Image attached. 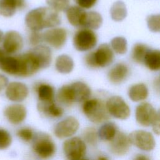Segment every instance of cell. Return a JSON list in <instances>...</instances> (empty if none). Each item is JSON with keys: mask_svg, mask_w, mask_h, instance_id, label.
Wrapping results in <instances>:
<instances>
[{"mask_svg": "<svg viewBox=\"0 0 160 160\" xmlns=\"http://www.w3.org/2000/svg\"><path fill=\"white\" fill-rule=\"evenodd\" d=\"M158 114H159V111H157L149 102H142L136 108V121L139 125L144 127L151 125Z\"/></svg>", "mask_w": 160, "mask_h": 160, "instance_id": "obj_9", "label": "cell"}, {"mask_svg": "<svg viewBox=\"0 0 160 160\" xmlns=\"http://www.w3.org/2000/svg\"><path fill=\"white\" fill-rule=\"evenodd\" d=\"M149 49L150 48L143 43L138 42L135 44L132 50V59L137 63L143 64L145 56Z\"/></svg>", "mask_w": 160, "mask_h": 160, "instance_id": "obj_31", "label": "cell"}, {"mask_svg": "<svg viewBox=\"0 0 160 160\" xmlns=\"http://www.w3.org/2000/svg\"><path fill=\"white\" fill-rule=\"evenodd\" d=\"M58 101L66 106H70L74 102L73 94L70 84L62 86L58 91L56 94Z\"/></svg>", "mask_w": 160, "mask_h": 160, "instance_id": "obj_29", "label": "cell"}, {"mask_svg": "<svg viewBox=\"0 0 160 160\" xmlns=\"http://www.w3.org/2000/svg\"><path fill=\"white\" fill-rule=\"evenodd\" d=\"M131 143L128 136L122 131H118L114 137L109 141L110 151L117 156H123L129 150Z\"/></svg>", "mask_w": 160, "mask_h": 160, "instance_id": "obj_14", "label": "cell"}, {"mask_svg": "<svg viewBox=\"0 0 160 160\" xmlns=\"http://www.w3.org/2000/svg\"><path fill=\"white\" fill-rule=\"evenodd\" d=\"M12 142L10 133L6 129L0 128V150L8 148Z\"/></svg>", "mask_w": 160, "mask_h": 160, "instance_id": "obj_36", "label": "cell"}, {"mask_svg": "<svg viewBox=\"0 0 160 160\" xmlns=\"http://www.w3.org/2000/svg\"><path fill=\"white\" fill-rule=\"evenodd\" d=\"M0 69L8 74L19 77L21 65L19 56H4L0 61Z\"/></svg>", "mask_w": 160, "mask_h": 160, "instance_id": "obj_16", "label": "cell"}, {"mask_svg": "<svg viewBox=\"0 0 160 160\" xmlns=\"http://www.w3.org/2000/svg\"><path fill=\"white\" fill-rule=\"evenodd\" d=\"M84 140L91 145H94L96 144L98 140V133L94 128H86L82 133Z\"/></svg>", "mask_w": 160, "mask_h": 160, "instance_id": "obj_35", "label": "cell"}, {"mask_svg": "<svg viewBox=\"0 0 160 160\" xmlns=\"http://www.w3.org/2000/svg\"><path fill=\"white\" fill-rule=\"evenodd\" d=\"M85 63L90 68H105L109 66L114 60V52L106 43L101 44L94 51L85 56Z\"/></svg>", "mask_w": 160, "mask_h": 160, "instance_id": "obj_2", "label": "cell"}, {"mask_svg": "<svg viewBox=\"0 0 160 160\" xmlns=\"http://www.w3.org/2000/svg\"><path fill=\"white\" fill-rule=\"evenodd\" d=\"M102 24V16L98 12H86L82 22V28L91 30L99 29Z\"/></svg>", "mask_w": 160, "mask_h": 160, "instance_id": "obj_24", "label": "cell"}, {"mask_svg": "<svg viewBox=\"0 0 160 160\" xmlns=\"http://www.w3.org/2000/svg\"><path fill=\"white\" fill-rule=\"evenodd\" d=\"M56 70L62 74H69L74 68L72 59L67 54H61L58 56L55 62Z\"/></svg>", "mask_w": 160, "mask_h": 160, "instance_id": "obj_25", "label": "cell"}, {"mask_svg": "<svg viewBox=\"0 0 160 160\" xmlns=\"http://www.w3.org/2000/svg\"><path fill=\"white\" fill-rule=\"evenodd\" d=\"M132 160H151V158L147 155L139 154L134 156Z\"/></svg>", "mask_w": 160, "mask_h": 160, "instance_id": "obj_42", "label": "cell"}, {"mask_svg": "<svg viewBox=\"0 0 160 160\" xmlns=\"http://www.w3.org/2000/svg\"><path fill=\"white\" fill-rule=\"evenodd\" d=\"M143 64L151 71L160 69V51L158 49H149L145 56Z\"/></svg>", "mask_w": 160, "mask_h": 160, "instance_id": "obj_26", "label": "cell"}, {"mask_svg": "<svg viewBox=\"0 0 160 160\" xmlns=\"http://www.w3.org/2000/svg\"><path fill=\"white\" fill-rule=\"evenodd\" d=\"M147 24L149 29L154 32H159L160 31V16L159 14H151L148 16Z\"/></svg>", "mask_w": 160, "mask_h": 160, "instance_id": "obj_34", "label": "cell"}, {"mask_svg": "<svg viewBox=\"0 0 160 160\" xmlns=\"http://www.w3.org/2000/svg\"><path fill=\"white\" fill-rule=\"evenodd\" d=\"M4 114L9 122L16 125L24 121L26 118L27 111L22 104H13L6 108Z\"/></svg>", "mask_w": 160, "mask_h": 160, "instance_id": "obj_15", "label": "cell"}, {"mask_svg": "<svg viewBox=\"0 0 160 160\" xmlns=\"http://www.w3.org/2000/svg\"><path fill=\"white\" fill-rule=\"evenodd\" d=\"M25 23L31 31L56 28L61 23L58 12L49 7H39L29 11L26 15Z\"/></svg>", "mask_w": 160, "mask_h": 160, "instance_id": "obj_1", "label": "cell"}, {"mask_svg": "<svg viewBox=\"0 0 160 160\" xmlns=\"http://www.w3.org/2000/svg\"><path fill=\"white\" fill-rule=\"evenodd\" d=\"M79 126V121L76 118L68 116L56 124L54 134L59 139L69 138L77 132Z\"/></svg>", "mask_w": 160, "mask_h": 160, "instance_id": "obj_10", "label": "cell"}, {"mask_svg": "<svg viewBox=\"0 0 160 160\" xmlns=\"http://www.w3.org/2000/svg\"><path fill=\"white\" fill-rule=\"evenodd\" d=\"M128 94L131 100L134 102H139L148 98L149 91L145 84L137 83L129 87Z\"/></svg>", "mask_w": 160, "mask_h": 160, "instance_id": "obj_23", "label": "cell"}, {"mask_svg": "<svg viewBox=\"0 0 160 160\" xmlns=\"http://www.w3.org/2000/svg\"><path fill=\"white\" fill-rule=\"evenodd\" d=\"M25 0H0V14L4 17H11L17 9L25 7Z\"/></svg>", "mask_w": 160, "mask_h": 160, "instance_id": "obj_20", "label": "cell"}, {"mask_svg": "<svg viewBox=\"0 0 160 160\" xmlns=\"http://www.w3.org/2000/svg\"><path fill=\"white\" fill-rule=\"evenodd\" d=\"M32 148L34 154L42 159L51 158L54 155L56 150V144L51 138L44 132L34 135Z\"/></svg>", "mask_w": 160, "mask_h": 160, "instance_id": "obj_4", "label": "cell"}, {"mask_svg": "<svg viewBox=\"0 0 160 160\" xmlns=\"http://www.w3.org/2000/svg\"><path fill=\"white\" fill-rule=\"evenodd\" d=\"M43 41L55 49L64 46L67 39V31L62 28H52L42 34Z\"/></svg>", "mask_w": 160, "mask_h": 160, "instance_id": "obj_12", "label": "cell"}, {"mask_svg": "<svg viewBox=\"0 0 160 160\" xmlns=\"http://www.w3.org/2000/svg\"><path fill=\"white\" fill-rule=\"evenodd\" d=\"M31 50L38 59L41 69L49 66L52 59V53L48 46L39 44L34 47Z\"/></svg>", "mask_w": 160, "mask_h": 160, "instance_id": "obj_21", "label": "cell"}, {"mask_svg": "<svg viewBox=\"0 0 160 160\" xmlns=\"http://www.w3.org/2000/svg\"><path fill=\"white\" fill-rule=\"evenodd\" d=\"M42 41V34L39 32V31H32L31 32L29 37V41L32 46L34 47L38 46Z\"/></svg>", "mask_w": 160, "mask_h": 160, "instance_id": "obj_38", "label": "cell"}, {"mask_svg": "<svg viewBox=\"0 0 160 160\" xmlns=\"http://www.w3.org/2000/svg\"><path fill=\"white\" fill-rule=\"evenodd\" d=\"M29 89L28 86L21 82L13 81L9 82L5 88L6 98L13 102H21L28 96Z\"/></svg>", "mask_w": 160, "mask_h": 160, "instance_id": "obj_13", "label": "cell"}, {"mask_svg": "<svg viewBox=\"0 0 160 160\" xmlns=\"http://www.w3.org/2000/svg\"><path fill=\"white\" fill-rule=\"evenodd\" d=\"M74 102H84L88 99L91 94L90 88L84 82L76 81L70 84Z\"/></svg>", "mask_w": 160, "mask_h": 160, "instance_id": "obj_19", "label": "cell"}, {"mask_svg": "<svg viewBox=\"0 0 160 160\" xmlns=\"http://www.w3.org/2000/svg\"><path fill=\"white\" fill-rule=\"evenodd\" d=\"M3 32L1 30H0V42L2 41V38H3Z\"/></svg>", "mask_w": 160, "mask_h": 160, "instance_id": "obj_45", "label": "cell"}, {"mask_svg": "<svg viewBox=\"0 0 160 160\" xmlns=\"http://www.w3.org/2000/svg\"><path fill=\"white\" fill-rule=\"evenodd\" d=\"M81 160H83V159H81Z\"/></svg>", "mask_w": 160, "mask_h": 160, "instance_id": "obj_46", "label": "cell"}, {"mask_svg": "<svg viewBox=\"0 0 160 160\" xmlns=\"http://www.w3.org/2000/svg\"><path fill=\"white\" fill-rule=\"evenodd\" d=\"M6 53L4 52V51H3V49L1 48H0V61L1 60V59L4 56H6Z\"/></svg>", "mask_w": 160, "mask_h": 160, "instance_id": "obj_44", "label": "cell"}, {"mask_svg": "<svg viewBox=\"0 0 160 160\" xmlns=\"http://www.w3.org/2000/svg\"><path fill=\"white\" fill-rule=\"evenodd\" d=\"M118 129L116 124L108 122L102 125L99 129L98 133V137L104 141H110L116 135Z\"/></svg>", "mask_w": 160, "mask_h": 160, "instance_id": "obj_27", "label": "cell"}, {"mask_svg": "<svg viewBox=\"0 0 160 160\" xmlns=\"http://www.w3.org/2000/svg\"><path fill=\"white\" fill-rule=\"evenodd\" d=\"M62 148L68 160H81L86 151L85 142L79 137H72L66 140Z\"/></svg>", "mask_w": 160, "mask_h": 160, "instance_id": "obj_6", "label": "cell"}, {"mask_svg": "<svg viewBox=\"0 0 160 160\" xmlns=\"http://www.w3.org/2000/svg\"><path fill=\"white\" fill-rule=\"evenodd\" d=\"M49 8L59 12L65 11L69 7V0H46Z\"/></svg>", "mask_w": 160, "mask_h": 160, "instance_id": "obj_33", "label": "cell"}, {"mask_svg": "<svg viewBox=\"0 0 160 160\" xmlns=\"http://www.w3.org/2000/svg\"><path fill=\"white\" fill-rule=\"evenodd\" d=\"M82 111L87 118L93 123H101L109 119L105 103L97 98L88 99L83 102Z\"/></svg>", "mask_w": 160, "mask_h": 160, "instance_id": "obj_3", "label": "cell"}, {"mask_svg": "<svg viewBox=\"0 0 160 160\" xmlns=\"http://www.w3.org/2000/svg\"><path fill=\"white\" fill-rule=\"evenodd\" d=\"M110 14L112 20L115 21H121L127 16V9L126 4L122 1L115 2L111 6Z\"/></svg>", "mask_w": 160, "mask_h": 160, "instance_id": "obj_30", "label": "cell"}, {"mask_svg": "<svg viewBox=\"0 0 160 160\" xmlns=\"http://www.w3.org/2000/svg\"><path fill=\"white\" fill-rule=\"evenodd\" d=\"M111 48L116 54H124L128 50L127 40L122 36L115 37L111 41Z\"/></svg>", "mask_w": 160, "mask_h": 160, "instance_id": "obj_32", "label": "cell"}, {"mask_svg": "<svg viewBox=\"0 0 160 160\" xmlns=\"http://www.w3.org/2000/svg\"><path fill=\"white\" fill-rule=\"evenodd\" d=\"M37 108L41 115L49 118L61 117L64 113L62 107L56 104L54 101H38Z\"/></svg>", "mask_w": 160, "mask_h": 160, "instance_id": "obj_17", "label": "cell"}, {"mask_svg": "<svg viewBox=\"0 0 160 160\" xmlns=\"http://www.w3.org/2000/svg\"><path fill=\"white\" fill-rule=\"evenodd\" d=\"M159 114L158 115V116L156 118V119H154V121H153V122L152 123V130L153 131L157 134L159 135V131H160V128H159Z\"/></svg>", "mask_w": 160, "mask_h": 160, "instance_id": "obj_40", "label": "cell"}, {"mask_svg": "<svg viewBox=\"0 0 160 160\" xmlns=\"http://www.w3.org/2000/svg\"><path fill=\"white\" fill-rule=\"evenodd\" d=\"M36 91L38 97V101H54V89L49 84L40 83L36 87Z\"/></svg>", "mask_w": 160, "mask_h": 160, "instance_id": "obj_28", "label": "cell"}, {"mask_svg": "<svg viewBox=\"0 0 160 160\" xmlns=\"http://www.w3.org/2000/svg\"><path fill=\"white\" fill-rule=\"evenodd\" d=\"M128 138L131 144H133L143 151H151L154 148L156 145L153 135L147 131H133L128 135Z\"/></svg>", "mask_w": 160, "mask_h": 160, "instance_id": "obj_8", "label": "cell"}, {"mask_svg": "<svg viewBox=\"0 0 160 160\" xmlns=\"http://www.w3.org/2000/svg\"><path fill=\"white\" fill-rule=\"evenodd\" d=\"M16 134L21 140L24 142H29L32 141L35 135L33 131L28 127L20 128L17 131Z\"/></svg>", "mask_w": 160, "mask_h": 160, "instance_id": "obj_37", "label": "cell"}, {"mask_svg": "<svg viewBox=\"0 0 160 160\" xmlns=\"http://www.w3.org/2000/svg\"><path fill=\"white\" fill-rule=\"evenodd\" d=\"M129 74L128 66L122 62L116 64L108 73V79L112 84H119L124 82Z\"/></svg>", "mask_w": 160, "mask_h": 160, "instance_id": "obj_18", "label": "cell"}, {"mask_svg": "<svg viewBox=\"0 0 160 160\" xmlns=\"http://www.w3.org/2000/svg\"><path fill=\"white\" fill-rule=\"evenodd\" d=\"M105 104L109 114L114 118L126 119L130 116L131 110L128 104L119 96L110 97Z\"/></svg>", "mask_w": 160, "mask_h": 160, "instance_id": "obj_7", "label": "cell"}, {"mask_svg": "<svg viewBox=\"0 0 160 160\" xmlns=\"http://www.w3.org/2000/svg\"><path fill=\"white\" fill-rule=\"evenodd\" d=\"M97 36L91 29L82 28L73 36V46L79 51H88L94 48L97 44Z\"/></svg>", "mask_w": 160, "mask_h": 160, "instance_id": "obj_5", "label": "cell"}, {"mask_svg": "<svg viewBox=\"0 0 160 160\" xmlns=\"http://www.w3.org/2000/svg\"><path fill=\"white\" fill-rule=\"evenodd\" d=\"M2 49L6 54L11 55L19 52L23 46L21 35L16 31H9L4 35L2 39Z\"/></svg>", "mask_w": 160, "mask_h": 160, "instance_id": "obj_11", "label": "cell"}, {"mask_svg": "<svg viewBox=\"0 0 160 160\" xmlns=\"http://www.w3.org/2000/svg\"><path fill=\"white\" fill-rule=\"evenodd\" d=\"M66 11V16L69 22L73 26L82 28L85 11L83 9L76 6H69Z\"/></svg>", "mask_w": 160, "mask_h": 160, "instance_id": "obj_22", "label": "cell"}, {"mask_svg": "<svg viewBox=\"0 0 160 160\" xmlns=\"http://www.w3.org/2000/svg\"><path fill=\"white\" fill-rule=\"evenodd\" d=\"M8 83V78L5 75L0 73V92L6 88Z\"/></svg>", "mask_w": 160, "mask_h": 160, "instance_id": "obj_41", "label": "cell"}, {"mask_svg": "<svg viewBox=\"0 0 160 160\" xmlns=\"http://www.w3.org/2000/svg\"><path fill=\"white\" fill-rule=\"evenodd\" d=\"M98 0H76L78 6L82 9H89L93 7Z\"/></svg>", "mask_w": 160, "mask_h": 160, "instance_id": "obj_39", "label": "cell"}, {"mask_svg": "<svg viewBox=\"0 0 160 160\" xmlns=\"http://www.w3.org/2000/svg\"><path fill=\"white\" fill-rule=\"evenodd\" d=\"M97 160H109V159L106 156L101 155V156H98V158H97Z\"/></svg>", "mask_w": 160, "mask_h": 160, "instance_id": "obj_43", "label": "cell"}]
</instances>
